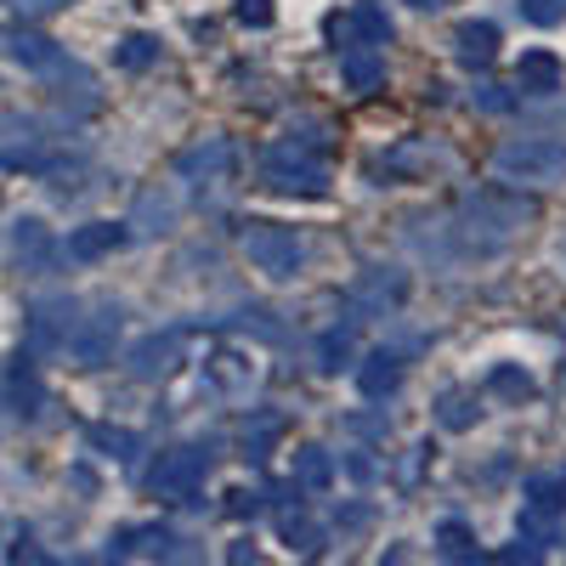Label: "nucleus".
<instances>
[{"label":"nucleus","mask_w":566,"mask_h":566,"mask_svg":"<svg viewBox=\"0 0 566 566\" xmlns=\"http://www.w3.org/2000/svg\"><path fill=\"white\" fill-rule=\"evenodd\" d=\"M210 464L216 453L205 442H181V448H165L154 464H148V476H142V488H148L159 504H193L205 476H210Z\"/></svg>","instance_id":"obj_5"},{"label":"nucleus","mask_w":566,"mask_h":566,"mask_svg":"<svg viewBox=\"0 0 566 566\" xmlns=\"http://www.w3.org/2000/svg\"><path fill=\"white\" fill-rule=\"evenodd\" d=\"M114 63L130 69V74L154 69V63H159V40H154V34H125V40L114 45Z\"/></svg>","instance_id":"obj_30"},{"label":"nucleus","mask_w":566,"mask_h":566,"mask_svg":"<svg viewBox=\"0 0 566 566\" xmlns=\"http://www.w3.org/2000/svg\"><path fill=\"white\" fill-rule=\"evenodd\" d=\"M125 221H130V239H165V232H176V193L148 187V193H136V210Z\"/></svg>","instance_id":"obj_19"},{"label":"nucleus","mask_w":566,"mask_h":566,"mask_svg":"<svg viewBox=\"0 0 566 566\" xmlns=\"http://www.w3.org/2000/svg\"><path fill=\"white\" fill-rule=\"evenodd\" d=\"M515 91L522 97H555V91H566V69L555 52H522V63H515Z\"/></svg>","instance_id":"obj_22"},{"label":"nucleus","mask_w":566,"mask_h":566,"mask_svg":"<svg viewBox=\"0 0 566 566\" xmlns=\"http://www.w3.org/2000/svg\"><path fill=\"white\" fill-rule=\"evenodd\" d=\"M85 442L97 448L103 459H136V448H142V437L136 431H125V424H85Z\"/></svg>","instance_id":"obj_29"},{"label":"nucleus","mask_w":566,"mask_h":566,"mask_svg":"<svg viewBox=\"0 0 566 566\" xmlns=\"http://www.w3.org/2000/svg\"><path fill=\"white\" fill-rule=\"evenodd\" d=\"M340 470H346L352 482H368V476H374V459H363V453H346V459H340Z\"/></svg>","instance_id":"obj_39"},{"label":"nucleus","mask_w":566,"mask_h":566,"mask_svg":"<svg viewBox=\"0 0 566 566\" xmlns=\"http://www.w3.org/2000/svg\"><path fill=\"white\" fill-rule=\"evenodd\" d=\"M239 244L250 255V266L272 283H295L301 266H306V239H301V227H283V221H266V216H250L244 232H239Z\"/></svg>","instance_id":"obj_4"},{"label":"nucleus","mask_w":566,"mask_h":566,"mask_svg":"<svg viewBox=\"0 0 566 566\" xmlns=\"http://www.w3.org/2000/svg\"><path fill=\"white\" fill-rule=\"evenodd\" d=\"M7 7H12L18 18H57V12L74 7V0H7Z\"/></svg>","instance_id":"obj_38"},{"label":"nucleus","mask_w":566,"mask_h":566,"mask_svg":"<svg viewBox=\"0 0 566 566\" xmlns=\"http://www.w3.org/2000/svg\"><path fill=\"white\" fill-rule=\"evenodd\" d=\"M408 7H413V12H442L448 0H408Z\"/></svg>","instance_id":"obj_41"},{"label":"nucleus","mask_w":566,"mask_h":566,"mask_svg":"<svg viewBox=\"0 0 566 566\" xmlns=\"http://www.w3.org/2000/svg\"><path fill=\"white\" fill-rule=\"evenodd\" d=\"M470 103H476L482 114H515V108H522V91H515V85H493V80H482L476 91H470Z\"/></svg>","instance_id":"obj_33"},{"label":"nucleus","mask_w":566,"mask_h":566,"mask_svg":"<svg viewBox=\"0 0 566 566\" xmlns=\"http://www.w3.org/2000/svg\"><path fill=\"white\" fill-rule=\"evenodd\" d=\"M346 323H368V317H391V312H402V301H408V272L402 266H363L352 283H346Z\"/></svg>","instance_id":"obj_8"},{"label":"nucleus","mask_w":566,"mask_h":566,"mask_svg":"<svg viewBox=\"0 0 566 566\" xmlns=\"http://www.w3.org/2000/svg\"><path fill=\"white\" fill-rule=\"evenodd\" d=\"M493 176L504 187H522V193H538V187H560L566 181V136H504L493 148Z\"/></svg>","instance_id":"obj_3"},{"label":"nucleus","mask_w":566,"mask_h":566,"mask_svg":"<svg viewBox=\"0 0 566 566\" xmlns=\"http://www.w3.org/2000/svg\"><path fill=\"white\" fill-rule=\"evenodd\" d=\"M0 408H7L12 424H34L45 408H52V391H45L40 368H34L29 357H18L7 374H0Z\"/></svg>","instance_id":"obj_12"},{"label":"nucleus","mask_w":566,"mask_h":566,"mask_svg":"<svg viewBox=\"0 0 566 566\" xmlns=\"http://www.w3.org/2000/svg\"><path fill=\"white\" fill-rule=\"evenodd\" d=\"M119 335H125V312H119L114 301H103L91 317H74V328H69L63 352H69L80 368H103V363H114Z\"/></svg>","instance_id":"obj_9"},{"label":"nucleus","mask_w":566,"mask_h":566,"mask_svg":"<svg viewBox=\"0 0 566 566\" xmlns=\"http://www.w3.org/2000/svg\"><path fill=\"white\" fill-rule=\"evenodd\" d=\"M74 301H40L34 312H29V346L34 352H63V340H69V328H74Z\"/></svg>","instance_id":"obj_20"},{"label":"nucleus","mask_w":566,"mask_h":566,"mask_svg":"<svg viewBox=\"0 0 566 566\" xmlns=\"http://www.w3.org/2000/svg\"><path fill=\"white\" fill-rule=\"evenodd\" d=\"M335 57H340V80L352 97H374L386 85V45H346Z\"/></svg>","instance_id":"obj_17"},{"label":"nucleus","mask_w":566,"mask_h":566,"mask_svg":"<svg viewBox=\"0 0 566 566\" xmlns=\"http://www.w3.org/2000/svg\"><path fill=\"white\" fill-rule=\"evenodd\" d=\"M181 346H187V328H159V335H142L130 352H125V368H130V380L142 386H154V380H170V374L181 368Z\"/></svg>","instance_id":"obj_10"},{"label":"nucleus","mask_w":566,"mask_h":566,"mask_svg":"<svg viewBox=\"0 0 566 566\" xmlns=\"http://www.w3.org/2000/svg\"><path fill=\"white\" fill-rule=\"evenodd\" d=\"M125 244H130V221H85V227L69 232L63 255H69V261H108V255L125 250Z\"/></svg>","instance_id":"obj_16"},{"label":"nucleus","mask_w":566,"mask_h":566,"mask_svg":"<svg viewBox=\"0 0 566 566\" xmlns=\"http://www.w3.org/2000/svg\"><path fill=\"white\" fill-rule=\"evenodd\" d=\"M482 397H499V402H533L538 397V386H533V374L527 368H515V363H499L493 374H488V386H482Z\"/></svg>","instance_id":"obj_26"},{"label":"nucleus","mask_w":566,"mask_h":566,"mask_svg":"<svg viewBox=\"0 0 566 566\" xmlns=\"http://www.w3.org/2000/svg\"><path fill=\"white\" fill-rule=\"evenodd\" d=\"M335 476H340V459L328 453V448H317V442L295 448V470H290V482H295L301 493H328V488H335Z\"/></svg>","instance_id":"obj_23"},{"label":"nucleus","mask_w":566,"mask_h":566,"mask_svg":"<svg viewBox=\"0 0 566 566\" xmlns=\"http://www.w3.org/2000/svg\"><path fill=\"white\" fill-rule=\"evenodd\" d=\"M0 52H7V63H18L29 74L63 69V45L52 34H40V29H0Z\"/></svg>","instance_id":"obj_15"},{"label":"nucleus","mask_w":566,"mask_h":566,"mask_svg":"<svg viewBox=\"0 0 566 566\" xmlns=\"http://www.w3.org/2000/svg\"><path fill=\"white\" fill-rule=\"evenodd\" d=\"M437 549L448 560H482V544H476V533H470L464 522H442L437 527Z\"/></svg>","instance_id":"obj_32"},{"label":"nucleus","mask_w":566,"mask_h":566,"mask_svg":"<svg viewBox=\"0 0 566 566\" xmlns=\"http://www.w3.org/2000/svg\"><path fill=\"white\" fill-rule=\"evenodd\" d=\"M232 18H239L244 29H272V0H239Z\"/></svg>","instance_id":"obj_37"},{"label":"nucleus","mask_w":566,"mask_h":566,"mask_svg":"<svg viewBox=\"0 0 566 566\" xmlns=\"http://www.w3.org/2000/svg\"><path fill=\"white\" fill-rule=\"evenodd\" d=\"M328 125L323 119H295L277 142L261 154V187L283 199H323L328 193Z\"/></svg>","instance_id":"obj_2"},{"label":"nucleus","mask_w":566,"mask_h":566,"mask_svg":"<svg viewBox=\"0 0 566 566\" xmlns=\"http://www.w3.org/2000/svg\"><path fill=\"white\" fill-rule=\"evenodd\" d=\"M402 380H408L402 352H391V346L363 352V363H357V391H363L368 402H391V397L402 391Z\"/></svg>","instance_id":"obj_14"},{"label":"nucleus","mask_w":566,"mask_h":566,"mask_svg":"<svg viewBox=\"0 0 566 566\" xmlns=\"http://www.w3.org/2000/svg\"><path fill=\"white\" fill-rule=\"evenodd\" d=\"M352 363V328H323V335H317V368L323 374H340Z\"/></svg>","instance_id":"obj_31"},{"label":"nucleus","mask_w":566,"mask_h":566,"mask_svg":"<svg viewBox=\"0 0 566 566\" xmlns=\"http://www.w3.org/2000/svg\"><path fill=\"white\" fill-rule=\"evenodd\" d=\"M176 176L193 187L199 205H216L232 181H239V142L232 136H205L193 148L176 154Z\"/></svg>","instance_id":"obj_6"},{"label":"nucleus","mask_w":566,"mask_h":566,"mask_svg":"<svg viewBox=\"0 0 566 566\" xmlns=\"http://www.w3.org/2000/svg\"><path fill=\"white\" fill-rule=\"evenodd\" d=\"M515 12L533 29H555V23H566V0H515Z\"/></svg>","instance_id":"obj_35"},{"label":"nucleus","mask_w":566,"mask_h":566,"mask_svg":"<svg viewBox=\"0 0 566 566\" xmlns=\"http://www.w3.org/2000/svg\"><path fill=\"white\" fill-rule=\"evenodd\" d=\"M566 522V476H533L527 482V504H522V538L549 544Z\"/></svg>","instance_id":"obj_11"},{"label":"nucleus","mask_w":566,"mask_h":566,"mask_svg":"<svg viewBox=\"0 0 566 566\" xmlns=\"http://www.w3.org/2000/svg\"><path fill=\"white\" fill-rule=\"evenodd\" d=\"M368 515H374L368 504H352V510H335V522H340V527H363Z\"/></svg>","instance_id":"obj_40"},{"label":"nucleus","mask_w":566,"mask_h":566,"mask_svg":"<svg viewBox=\"0 0 566 566\" xmlns=\"http://www.w3.org/2000/svg\"><path fill=\"white\" fill-rule=\"evenodd\" d=\"M261 510H266V493L261 488H232L227 493V515H232V522H255Z\"/></svg>","instance_id":"obj_36"},{"label":"nucleus","mask_w":566,"mask_h":566,"mask_svg":"<svg viewBox=\"0 0 566 566\" xmlns=\"http://www.w3.org/2000/svg\"><path fill=\"white\" fill-rule=\"evenodd\" d=\"M187 538L176 527H125L114 538V555H148V560H181V555H193V549H181Z\"/></svg>","instance_id":"obj_21"},{"label":"nucleus","mask_w":566,"mask_h":566,"mask_svg":"<svg viewBox=\"0 0 566 566\" xmlns=\"http://www.w3.org/2000/svg\"><path fill=\"white\" fill-rule=\"evenodd\" d=\"M538 221V205L522 199V187H476V193H464L442 232H448V255L459 261H488V255H504L522 232Z\"/></svg>","instance_id":"obj_1"},{"label":"nucleus","mask_w":566,"mask_h":566,"mask_svg":"<svg viewBox=\"0 0 566 566\" xmlns=\"http://www.w3.org/2000/svg\"><path fill=\"white\" fill-rule=\"evenodd\" d=\"M328 40H335V52H346V45H391V18L380 0H357L352 12L328 18Z\"/></svg>","instance_id":"obj_13"},{"label":"nucleus","mask_w":566,"mask_h":566,"mask_svg":"<svg viewBox=\"0 0 566 566\" xmlns=\"http://www.w3.org/2000/svg\"><path fill=\"white\" fill-rule=\"evenodd\" d=\"M476 419H482V391L448 386L437 397V424H442V431H476Z\"/></svg>","instance_id":"obj_25"},{"label":"nucleus","mask_w":566,"mask_h":566,"mask_svg":"<svg viewBox=\"0 0 566 566\" xmlns=\"http://www.w3.org/2000/svg\"><path fill=\"white\" fill-rule=\"evenodd\" d=\"M205 380H210L221 397H244V391L255 386V357H244V352H216V357L205 363Z\"/></svg>","instance_id":"obj_24"},{"label":"nucleus","mask_w":566,"mask_h":566,"mask_svg":"<svg viewBox=\"0 0 566 566\" xmlns=\"http://www.w3.org/2000/svg\"><path fill=\"white\" fill-rule=\"evenodd\" d=\"M499 45H504V34H499L493 18H464V23L453 29V57H459L464 69H493Z\"/></svg>","instance_id":"obj_18"},{"label":"nucleus","mask_w":566,"mask_h":566,"mask_svg":"<svg viewBox=\"0 0 566 566\" xmlns=\"http://www.w3.org/2000/svg\"><path fill=\"white\" fill-rule=\"evenodd\" d=\"M277 533L290 538V549H301V555H317V549H323V527L306 515L301 499H295V510H283V515H277Z\"/></svg>","instance_id":"obj_28"},{"label":"nucleus","mask_w":566,"mask_h":566,"mask_svg":"<svg viewBox=\"0 0 566 566\" xmlns=\"http://www.w3.org/2000/svg\"><path fill=\"white\" fill-rule=\"evenodd\" d=\"M12 244H18V255H29L34 266L57 255V250H52V239H45V227H40V221H18V232H12Z\"/></svg>","instance_id":"obj_34"},{"label":"nucleus","mask_w":566,"mask_h":566,"mask_svg":"<svg viewBox=\"0 0 566 566\" xmlns=\"http://www.w3.org/2000/svg\"><path fill=\"white\" fill-rule=\"evenodd\" d=\"M442 170H453V154H448V148H437L431 136H408V142H397V148H386V159H374V165H368L374 187L431 181V176H442Z\"/></svg>","instance_id":"obj_7"},{"label":"nucleus","mask_w":566,"mask_h":566,"mask_svg":"<svg viewBox=\"0 0 566 566\" xmlns=\"http://www.w3.org/2000/svg\"><path fill=\"white\" fill-rule=\"evenodd\" d=\"M277 437H283V413H272V408L250 413V419H244V459H250V464H266Z\"/></svg>","instance_id":"obj_27"}]
</instances>
